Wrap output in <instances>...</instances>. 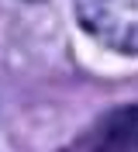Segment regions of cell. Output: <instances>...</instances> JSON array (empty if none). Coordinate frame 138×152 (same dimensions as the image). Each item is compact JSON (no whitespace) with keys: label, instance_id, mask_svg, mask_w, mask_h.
<instances>
[{"label":"cell","instance_id":"obj_1","mask_svg":"<svg viewBox=\"0 0 138 152\" xmlns=\"http://www.w3.org/2000/svg\"><path fill=\"white\" fill-rule=\"evenodd\" d=\"M83 31L121 56H138V0H76Z\"/></svg>","mask_w":138,"mask_h":152},{"label":"cell","instance_id":"obj_2","mask_svg":"<svg viewBox=\"0 0 138 152\" xmlns=\"http://www.w3.org/2000/svg\"><path fill=\"white\" fill-rule=\"evenodd\" d=\"M80 152H138V104L107 111L83 135Z\"/></svg>","mask_w":138,"mask_h":152}]
</instances>
